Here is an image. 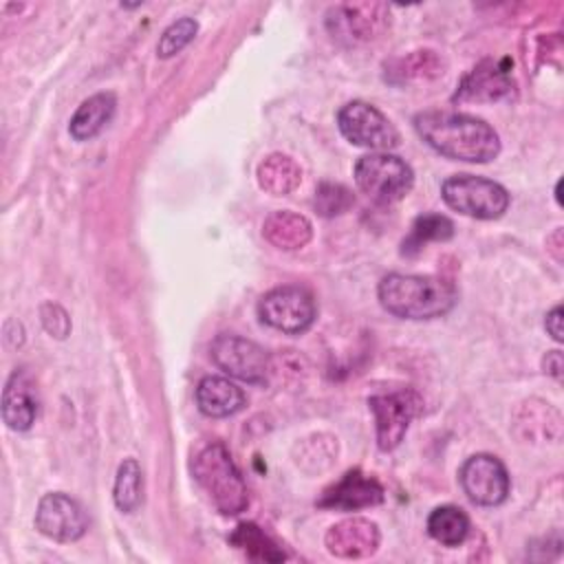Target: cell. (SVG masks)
Wrapping results in <instances>:
<instances>
[{"mask_svg":"<svg viewBox=\"0 0 564 564\" xmlns=\"http://www.w3.org/2000/svg\"><path fill=\"white\" fill-rule=\"evenodd\" d=\"M2 419L15 432L29 430L37 419V394L29 375L22 370H15L4 383Z\"/></svg>","mask_w":564,"mask_h":564,"instance_id":"15","label":"cell"},{"mask_svg":"<svg viewBox=\"0 0 564 564\" xmlns=\"http://www.w3.org/2000/svg\"><path fill=\"white\" fill-rule=\"evenodd\" d=\"M337 126L350 143L375 152H388L401 141L394 123L368 101H350L341 106L337 112Z\"/></svg>","mask_w":564,"mask_h":564,"instance_id":"8","label":"cell"},{"mask_svg":"<svg viewBox=\"0 0 564 564\" xmlns=\"http://www.w3.org/2000/svg\"><path fill=\"white\" fill-rule=\"evenodd\" d=\"M355 183L375 203L392 205L405 198L414 185L412 167L390 152H370L355 163Z\"/></svg>","mask_w":564,"mask_h":564,"instance_id":"4","label":"cell"},{"mask_svg":"<svg viewBox=\"0 0 564 564\" xmlns=\"http://www.w3.org/2000/svg\"><path fill=\"white\" fill-rule=\"evenodd\" d=\"M112 498L119 511L123 513H132L141 507L143 500V471L139 467V463L134 458H126L119 469H117V478H115V489H112Z\"/></svg>","mask_w":564,"mask_h":564,"instance_id":"23","label":"cell"},{"mask_svg":"<svg viewBox=\"0 0 564 564\" xmlns=\"http://www.w3.org/2000/svg\"><path fill=\"white\" fill-rule=\"evenodd\" d=\"M40 317H42L44 330H46L51 337L64 339V337L70 333V317H68V313H66L59 304L46 302V304L40 308Z\"/></svg>","mask_w":564,"mask_h":564,"instance_id":"27","label":"cell"},{"mask_svg":"<svg viewBox=\"0 0 564 564\" xmlns=\"http://www.w3.org/2000/svg\"><path fill=\"white\" fill-rule=\"evenodd\" d=\"M544 326H546V333H549L555 341H562V306H553V308L546 313Z\"/></svg>","mask_w":564,"mask_h":564,"instance_id":"28","label":"cell"},{"mask_svg":"<svg viewBox=\"0 0 564 564\" xmlns=\"http://www.w3.org/2000/svg\"><path fill=\"white\" fill-rule=\"evenodd\" d=\"M381 306L403 319H434L449 313L458 300L456 286L434 275L388 273L377 289Z\"/></svg>","mask_w":564,"mask_h":564,"instance_id":"2","label":"cell"},{"mask_svg":"<svg viewBox=\"0 0 564 564\" xmlns=\"http://www.w3.org/2000/svg\"><path fill=\"white\" fill-rule=\"evenodd\" d=\"M414 128L430 148L454 161L487 163L500 152L496 130L465 112L425 110L414 117Z\"/></svg>","mask_w":564,"mask_h":564,"instance_id":"1","label":"cell"},{"mask_svg":"<svg viewBox=\"0 0 564 564\" xmlns=\"http://www.w3.org/2000/svg\"><path fill=\"white\" fill-rule=\"evenodd\" d=\"M196 31H198V24L192 18H181L172 22L159 37V44H156L159 57H172L181 53L194 40Z\"/></svg>","mask_w":564,"mask_h":564,"instance_id":"25","label":"cell"},{"mask_svg":"<svg viewBox=\"0 0 564 564\" xmlns=\"http://www.w3.org/2000/svg\"><path fill=\"white\" fill-rule=\"evenodd\" d=\"M381 502H383V487L379 485L377 478L366 476L359 469L344 474V478L333 487H328L317 500L319 507L344 509V511H357V509L375 507Z\"/></svg>","mask_w":564,"mask_h":564,"instance_id":"13","label":"cell"},{"mask_svg":"<svg viewBox=\"0 0 564 564\" xmlns=\"http://www.w3.org/2000/svg\"><path fill=\"white\" fill-rule=\"evenodd\" d=\"M352 205V194L339 183H322L315 194V207L322 216L344 214Z\"/></svg>","mask_w":564,"mask_h":564,"instance_id":"26","label":"cell"},{"mask_svg":"<svg viewBox=\"0 0 564 564\" xmlns=\"http://www.w3.org/2000/svg\"><path fill=\"white\" fill-rule=\"evenodd\" d=\"M441 196L454 212L478 220H496L509 207V194L500 183L474 174L449 176L441 185Z\"/></svg>","mask_w":564,"mask_h":564,"instance_id":"5","label":"cell"},{"mask_svg":"<svg viewBox=\"0 0 564 564\" xmlns=\"http://www.w3.org/2000/svg\"><path fill=\"white\" fill-rule=\"evenodd\" d=\"M452 236H454V223L447 216H443V214H423L412 223L410 234L401 242V253L403 256H416L421 249H425V245L430 240H434V242L441 240L443 242V240H449Z\"/></svg>","mask_w":564,"mask_h":564,"instance_id":"22","label":"cell"},{"mask_svg":"<svg viewBox=\"0 0 564 564\" xmlns=\"http://www.w3.org/2000/svg\"><path fill=\"white\" fill-rule=\"evenodd\" d=\"M379 4H346L337 7L328 13L326 26L335 40H346L348 44L370 40L383 24V15H379Z\"/></svg>","mask_w":564,"mask_h":564,"instance_id":"14","label":"cell"},{"mask_svg":"<svg viewBox=\"0 0 564 564\" xmlns=\"http://www.w3.org/2000/svg\"><path fill=\"white\" fill-rule=\"evenodd\" d=\"M35 527L42 535L55 542H75L86 533L88 516L75 498L62 491H53L40 498Z\"/></svg>","mask_w":564,"mask_h":564,"instance_id":"11","label":"cell"},{"mask_svg":"<svg viewBox=\"0 0 564 564\" xmlns=\"http://www.w3.org/2000/svg\"><path fill=\"white\" fill-rule=\"evenodd\" d=\"M258 315L267 326L280 333L300 335L315 322V300L304 286H275L260 297Z\"/></svg>","mask_w":564,"mask_h":564,"instance_id":"7","label":"cell"},{"mask_svg":"<svg viewBox=\"0 0 564 564\" xmlns=\"http://www.w3.org/2000/svg\"><path fill=\"white\" fill-rule=\"evenodd\" d=\"M427 533L445 546H458L465 542L469 533V518L460 507H454V505L436 507L427 516Z\"/></svg>","mask_w":564,"mask_h":564,"instance_id":"21","label":"cell"},{"mask_svg":"<svg viewBox=\"0 0 564 564\" xmlns=\"http://www.w3.org/2000/svg\"><path fill=\"white\" fill-rule=\"evenodd\" d=\"M262 236L278 249L284 251H295L302 249L311 236H313V225L306 216L295 214L291 209H280L273 212L264 225H262Z\"/></svg>","mask_w":564,"mask_h":564,"instance_id":"18","label":"cell"},{"mask_svg":"<svg viewBox=\"0 0 564 564\" xmlns=\"http://www.w3.org/2000/svg\"><path fill=\"white\" fill-rule=\"evenodd\" d=\"M247 403L245 392L225 377H203L196 386V405L205 416L225 419L240 412Z\"/></svg>","mask_w":564,"mask_h":564,"instance_id":"17","label":"cell"},{"mask_svg":"<svg viewBox=\"0 0 564 564\" xmlns=\"http://www.w3.org/2000/svg\"><path fill=\"white\" fill-rule=\"evenodd\" d=\"M229 540H231L234 546L242 549L253 560H264V562L284 560V553L278 549V544L253 522L238 524Z\"/></svg>","mask_w":564,"mask_h":564,"instance_id":"24","label":"cell"},{"mask_svg":"<svg viewBox=\"0 0 564 564\" xmlns=\"http://www.w3.org/2000/svg\"><path fill=\"white\" fill-rule=\"evenodd\" d=\"M458 480L465 496L482 507L502 505L511 489L507 467L491 454L469 456L458 471Z\"/></svg>","mask_w":564,"mask_h":564,"instance_id":"10","label":"cell"},{"mask_svg":"<svg viewBox=\"0 0 564 564\" xmlns=\"http://www.w3.org/2000/svg\"><path fill=\"white\" fill-rule=\"evenodd\" d=\"M115 108H117V99L112 93H97V95L84 99L68 123L70 137L77 141L93 139L112 119Z\"/></svg>","mask_w":564,"mask_h":564,"instance_id":"19","label":"cell"},{"mask_svg":"<svg viewBox=\"0 0 564 564\" xmlns=\"http://www.w3.org/2000/svg\"><path fill=\"white\" fill-rule=\"evenodd\" d=\"M513 90L511 75L505 66L487 59L478 64L458 86L456 99L465 101H496L509 97Z\"/></svg>","mask_w":564,"mask_h":564,"instance_id":"16","label":"cell"},{"mask_svg":"<svg viewBox=\"0 0 564 564\" xmlns=\"http://www.w3.org/2000/svg\"><path fill=\"white\" fill-rule=\"evenodd\" d=\"M209 355L214 364L234 379L253 386H262L269 379V355L247 337L218 335L209 346Z\"/></svg>","mask_w":564,"mask_h":564,"instance_id":"9","label":"cell"},{"mask_svg":"<svg viewBox=\"0 0 564 564\" xmlns=\"http://www.w3.org/2000/svg\"><path fill=\"white\" fill-rule=\"evenodd\" d=\"M542 366H544V372L553 375L555 379H562V352H560V350L546 352Z\"/></svg>","mask_w":564,"mask_h":564,"instance_id":"29","label":"cell"},{"mask_svg":"<svg viewBox=\"0 0 564 564\" xmlns=\"http://www.w3.org/2000/svg\"><path fill=\"white\" fill-rule=\"evenodd\" d=\"M194 480L223 516H236L247 507V485L229 449L223 443L205 445L192 465Z\"/></svg>","mask_w":564,"mask_h":564,"instance_id":"3","label":"cell"},{"mask_svg":"<svg viewBox=\"0 0 564 564\" xmlns=\"http://www.w3.org/2000/svg\"><path fill=\"white\" fill-rule=\"evenodd\" d=\"M368 405L375 416L377 445L381 452H390L403 441L410 423L419 416L423 399L416 390L403 388L394 392L372 394L368 399Z\"/></svg>","mask_w":564,"mask_h":564,"instance_id":"6","label":"cell"},{"mask_svg":"<svg viewBox=\"0 0 564 564\" xmlns=\"http://www.w3.org/2000/svg\"><path fill=\"white\" fill-rule=\"evenodd\" d=\"M379 527L366 518H346L326 533V549L344 560L370 557L379 549Z\"/></svg>","mask_w":564,"mask_h":564,"instance_id":"12","label":"cell"},{"mask_svg":"<svg viewBox=\"0 0 564 564\" xmlns=\"http://www.w3.org/2000/svg\"><path fill=\"white\" fill-rule=\"evenodd\" d=\"M300 181H302V170L286 154L273 152L267 159H262L258 165V183L264 192L273 196H284L293 192L300 185Z\"/></svg>","mask_w":564,"mask_h":564,"instance_id":"20","label":"cell"}]
</instances>
